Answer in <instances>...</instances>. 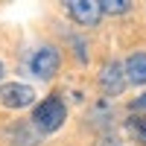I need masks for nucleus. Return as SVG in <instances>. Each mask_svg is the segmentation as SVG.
<instances>
[{"instance_id":"f257e3e1","label":"nucleus","mask_w":146,"mask_h":146,"mask_svg":"<svg viewBox=\"0 0 146 146\" xmlns=\"http://www.w3.org/2000/svg\"><path fill=\"white\" fill-rule=\"evenodd\" d=\"M64 117H67V108L62 102V96L58 94H50L41 105H35V111H32V123L38 131H56L58 126L64 123Z\"/></svg>"},{"instance_id":"f03ea898","label":"nucleus","mask_w":146,"mask_h":146,"mask_svg":"<svg viewBox=\"0 0 146 146\" xmlns=\"http://www.w3.org/2000/svg\"><path fill=\"white\" fill-rule=\"evenodd\" d=\"M58 64H62V56H58V50L50 47V44H44L41 50H35L32 58H29V70L38 79H53L58 73Z\"/></svg>"},{"instance_id":"7ed1b4c3","label":"nucleus","mask_w":146,"mask_h":146,"mask_svg":"<svg viewBox=\"0 0 146 146\" xmlns=\"http://www.w3.org/2000/svg\"><path fill=\"white\" fill-rule=\"evenodd\" d=\"M67 12H70V18L76 23H82V27H96L100 18L105 15L102 12V0H70Z\"/></svg>"},{"instance_id":"20e7f679","label":"nucleus","mask_w":146,"mask_h":146,"mask_svg":"<svg viewBox=\"0 0 146 146\" xmlns=\"http://www.w3.org/2000/svg\"><path fill=\"white\" fill-rule=\"evenodd\" d=\"M0 102L6 108H27L35 102V91L23 82H6L0 85Z\"/></svg>"},{"instance_id":"39448f33","label":"nucleus","mask_w":146,"mask_h":146,"mask_svg":"<svg viewBox=\"0 0 146 146\" xmlns=\"http://www.w3.org/2000/svg\"><path fill=\"white\" fill-rule=\"evenodd\" d=\"M126 82H129V79H126V70L120 67V64H114V62L105 64L102 73H100V88H102L108 96H117L120 91L126 88Z\"/></svg>"},{"instance_id":"423d86ee","label":"nucleus","mask_w":146,"mask_h":146,"mask_svg":"<svg viewBox=\"0 0 146 146\" xmlns=\"http://www.w3.org/2000/svg\"><path fill=\"white\" fill-rule=\"evenodd\" d=\"M123 70H126V79L131 85H146V53H131L126 58Z\"/></svg>"},{"instance_id":"0eeeda50","label":"nucleus","mask_w":146,"mask_h":146,"mask_svg":"<svg viewBox=\"0 0 146 146\" xmlns=\"http://www.w3.org/2000/svg\"><path fill=\"white\" fill-rule=\"evenodd\" d=\"M102 12L105 15H123V12H129V0H102Z\"/></svg>"},{"instance_id":"6e6552de","label":"nucleus","mask_w":146,"mask_h":146,"mask_svg":"<svg viewBox=\"0 0 146 146\" xmlns=\"http://www.w3.org/2000/svg\"><path fill=\"white\" fill-rule=\"evenodd\" d=\"M131 131L137 135L140 143H146V120H131Z\"/></svg>"},{"instance_id":"1a4fd4ad","label":"nucleus","mask_w":146,"mask_h":146,"mask_svg":"<svg viewBox=\"0 0 146 146\" xmlns=\"http://www.w3.org/2000/svg\"><path fill=\"white\" fill-rule=\"evenodd\" d=\"M135 108H146V94L140 96V100H135Z\"/></svg>"},{"instance_id":"9d476101","label":"nucleus","mask_w":146,"mask_h":146,"mask_svg":"<svg viewBox=\"0 0 146 146\" xmlns=\"http://www.w3.org/2000/svg\"><path fill=\"white\" fill-rule=\"evenodd\" d=\"M0 76H3V64H0Z\"/></svg>"}]
</instances>
